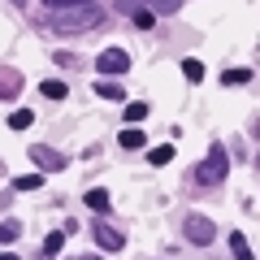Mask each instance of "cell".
<instances>
[{
    "instance_id": "cell-1",
    "label": "cell",
    "mask_w": 260,
    "mask_h": 260,
    "mask_svg": "<svg viewBox=\"0 0 260 260\" xmlns=\"http://www.w3.org/2000/svg\"><path fill=\"white\" fill-rule=\"evenodd\" d=\"M48 26L56 35L95 30V26H104V9H100V0H91V5H70V9H48Z\"/></svg>"
},
{
    "instance_id": "cell-2",
    "label": "cell",
    "mask_w": 260,
    "mask_h": 260,
    "mask_svg": "<svg viewBox=\"0 0 260 260\" xmlns=\"http://www.w3.org/2000/svg\"><path fill=\"white\" fill-rule=\"evenodd\" d=\"M225 174H230V152L225 148H208V156L195 165V182H204V186H213V182H225Z\"/></svg>"
},
{
    "instance_id": "cell-3",
    "label": "cell",
    "mask_w": 260,
    "mask_h": 260,
    "mask_svg": "<svg viewBox=\"0 0 260 260\" xmlns=\"http://www.w3.org/2000/svg\"><path fill=\"white\" fill-rule=\"evenodd\" d=\"M95 70H100L104 78L126 74V70H130V52H126V48H104V52L95 56Z\"/></svg>"
},
{
    "instance_id": "cell-4",
    "label": "cell",
    "mask_w": 260,
    "mask_h": 260,
    "mask_svg": "<svg viewBox=\"0 0 260 260\" xmlns=\"http://www.w3.org/2000/svg\"><path fill=\"white\" fill-rule=\"evenodd\" d=\"M91 239H95V247H104V251H121V247H126L121 230H113L104 217H95V221H91Z\"/></svg>"
},
{
    "instance_id": "cell-5",
    "label": "cell",
    "mask_w": 260,
    "mask_h": 260,
    "mask_svg": "<svg viewBox=\"0 0 260 260\" xmlns=\"http://www.w3.org/2000/svg\"><path fill=\"white\" fill-rule=\"evenodd\" d=\"M30 156H35L39 174H52V169H65V156H61L56 148H48V143H35V148H30Z\"/></svg>"
},
{
    "instance_id": "cell-6",
    "label": "cell",
    "mask_w": 260,
    "mask_h": 260,
    "mask_svg": "<svg viewBox=\"0 0 260 260\" xmlns=\"http://www.w3.org/2000/svg\"><path fill=\"white\" fill-rule=\"evenodd\" d=\"M182 230H186V239H191V243H200V247H208V243H213V221H208V217H186V225H182Z\"/></svg>"
},
{
    "instance_id": "cell-7",
    "label": "cell",
    "mask_w": 260,
    "mask_h": 260,
    "mask_svg": "<svg viewBox=\"0 0 260 260\" xmlns=\"http://www.w3.org/2000/svg\"><path fill=\"white\" fill-rule=\"evenodd\" d=\"M22 91V74L18 70H0V100H13Z\"/></svg>"
},
{
    "instance_id": "cell-8",
    "label": "cell",
    "mask_w": 260,
    "mask_h": 260,
    "mask_svg": "<svg viewBox=\"0 0 260 260\" xmlns=\"http://www.w3.org/2000/svg\"><path fill=\"white\" fill-rule=\"evenodd\" d=\"M117 143H121L126 152H139V148H148V139H143V130H139V126H126Z\"/></svg>"
},
{
    "instance_id": "cell-9",
    "label": "cell",
    "mask_w": 260,
    "mask_h": 260,
    "mask_svg": "<svg viewBox=\"0 0 260 260\" xmlns=\"http://www.w3.org/2000/svg\"><path fill=\"white\" fill-rule=\"evenodd\" d=\"M83 200H87V208H91V213H100V217L109 213V191H100V186H91Z\"/></svg>"
},
{
    "instance_id": "cell-10",
    "label": "cell",
    "mask_w": 260,
    "mask_h": 260,
    "mask_svg": "<svg viewBox=\"0 0 260 260\" xmlns=\"http://www.w3.org/2000/svg\"><path fill=\"white\" fill-rule=\"evenodd\" d=\"M95 95H104V100H121V83H113V78H100V83H95Z\"/></svg>"
},
{
    "instance_id": "cell-11",
    "label": "cell",
    "mask_w": 260,
    "mask_h": 260,
    "mask_svg": "<svg viewBox=\"0 0 260 260\" xmlns=\"http://www.w3.org/2000/svg\"><path fill=\"white\" fill-rule=\"evenodd\" d=\"M174 152H178L174 143H160V148L148 152V160H152V165H169V160H174Z\"/></svg>"
},
{
    "instance_id": "cell-12",
    "label": "cell",
    "mask_w": 260,
    "mask_h": 260,
    "mask_svg": "<svg viewBox=\"0 0 260 260\" xmlns=\"http://www.w3.org/2000/svg\"><path fill=\"white\" fill-rule=\"evenodd\" d=\"M148 113H152L148 104H143V100H135V104H130V109H126V126H139V121L148 117Z\"/></svg>"
},
{
    "instance_id": "cell-13",
    "label": "cell",
    "mask_w": 260,
    "mask_h": 260,
    "mask_svg": "<svg viewBox=\"0 0 260 260\" xmlns=\"http://www.w3.org/2000/svg\"><path fill=\"white\" fill-rule=\"evenodd\" d=\"M39 91H44L48 100H65V95H70V87H65V83H56V78H48V83L39 87Z\"/></svg>"
},
{
    "instance_id": "cell-14",
    "label": "cell",
    "mask_w": 260,
    "mask_h": 260,
    "mask_svg": "<svg viewBox=\"0 0 260 260\" xmlns=\"http://www.w3.org/2000/svg\"><path fill=\"white\" fill-rule=\"evenodd\" d=\"M221 83H225V87H243V83H251V70H225Z\"/></svg>"
},
{
    "instance_id": "cell-15",
    "label": "cell",
    "mask_w": 260,
    "mask_h": 260,
    "mask_svg": "<svg viewBox=\"0 0 260 260\" xmlns=\"http://www.w3.org/2000/svg\"><path fill=\"white\" fill-rule=\"evenodd\" d=\"M230 251H234L239 260H251V243L243 239V234H230Z\"/></svg>"
},
{
    "instance_id": "cell-16",
    "label": "cell",
    "mask_w": 260,
    "mask_h": 260,
    "mask_svg": "<svg viewBox=\"0 0 260 260\" xmlns=\"http://www.w3.org/2000/svg\"><path fill=\"white\" fill-rule=\"evenodd\" d=\"M182 74L191 78V83H200V78H204V61H195V56H186V61H182Z\"/></svg>"
},
{
    "instance_id": "cell-17",
    "label": "cell",
    "mask_w": 260,
    "mask_h": 260,
    "mask_svg": "<svg viewBox=\"0 0 260 260\" xmlns=\"http://www.w3.org/2000/svg\"><path fill=\"white\" fill-rule=\"evenodd\" d=\"M13 186H18V191H39V186H44V174H22Z\"/></svg>"
},
{
    "instance_id": "cell-18",
    "label": "cell",
    "mask_w": 260,
    "mask_h": 260,
    "mask_svg": "<svg viewBox=\"0 0 260 260\" xmlns=\"http://www.w3.org/2000/svg\"><path fill=\"white\" fill-rule=\"evenodd\" d=\"M30 121H35V113H30V109H22V113H9V130H26Z\"/></svg>"
},
{
    "instance_id": "cell-19",
    "label": "cell",
    "mask_w": 260,
    "mask_h": 260,
    "mask_svg": "<svg viewBox=\"0 0 260 260\" xmlns=\"http://www.w3.org/2000/svg\"><path fill=\"white\" fill-rule=\"evenodd\" d=\"M22 234V221H0V243H13Z\"/></svg>"
},
{
    "instance_id": "cell-20",
    "label": "cell",
    "mask_w": 260,
    "mask_h": 260,
    "mask_svg": "<svg viewBox=\"0 0 260 260\" xmlns=\"http://www.w3.org/2000/svg\"><path fill=\"white\" fill-rule=\"evenodd\" d=\"M61 247H65V234H61V230H56V234H48V239H44V256H56Z\"/></svg>"
},
{
    "instance_id": "cell-21",
    "label": "cell",
    "mask_w": 260,
    "mask_h": 260,
    "mask_svg": "<svg viewBox=\"0 0 260 260\" xmlns=\"http://www.w3.org/2000/svg\"><path fill=\"white\" fill-rule=\"evenodd\" d=\"M70 5H91V0H44V9H70Z\"/></svg>"
},
{
    "instance_id": "cell-22",
    "label": "cell",
    "mask_w": 260,
    "mask_h": 260,
    "mask_svg": "<svg viewBox=\"0 0 260 260\" xmlns=\"http://www.w3.org/2000/svg\"><path fill=\"white\" fill-rule=\"evenodd\" d=\"M117 9L130 18V13H139V9H143V0H117Z\"/></svg>"
},
{
    "instance_id": "cell-23",
    "label": "cell",
    "mask_w": 260,
    "mask_h": 260,
    "mask_svg": "<svg viewBox=\"0 0 260 260\" xmlns=\"http://www.w3.org/2000/svg\"><path fill=\"white\" fill-rule=\"evenodd\" d=\"M182 9V0H156V13H178Z\"/></svg>"
},
{
    "instance_id": "cell-24",
    "label": "cell",
    "mask_w": 260,
    "mask_h": 260,
    "mask_svg": "<svg viewBox=\"0 0 260 260\" xmlns=\"http://www.w3.org/2000/svg\"><path fill=\"white\" fill-rule=\"evenodd\" d=\"M0 260H18V251H0Z\"/></svg>"
},
{
    "instance_id": "cell-25",
    "label": "cell",
    "mask_w": 260,
    "mask_h": 260,
    "mask_svg": "<svg viewBox=\"0 0 260 260\" xmlns=\"http://www.w3.org/2000/svg\"><path fill=\"white\" fill-rule=\"evenodd\" d=\"M74 260H104V256H74Z\"/></svg>"
},
{
    "instance_id": "cell-26",
    "label": "cell",
    "mask_w": 260,
    "mask_h": 260,
    "mask_svg": "<svg viewBox=\"0 0 260 260\" xmlns=\"http://www.w3.org/2000/svg\"><path fill=\"white\" fill-rule=\"evenodd\" d=\"M18 5H26V0H18Z\"/></svg>"
},
{
    "instance_id": "cell-27",
    "label": "cell",
    "mask_w": 260,
    "mask_h": 260,
    "mask_svg": "<svg viewBox=\"0 0 260 260\" xmlns=\"http://www.w3.org/2000/svg\"><path fill=\"white\" fill-rule=\"evenodd\" d=\"M0 174H5V165H0Z\"/></svg>"
}]
</instances>
